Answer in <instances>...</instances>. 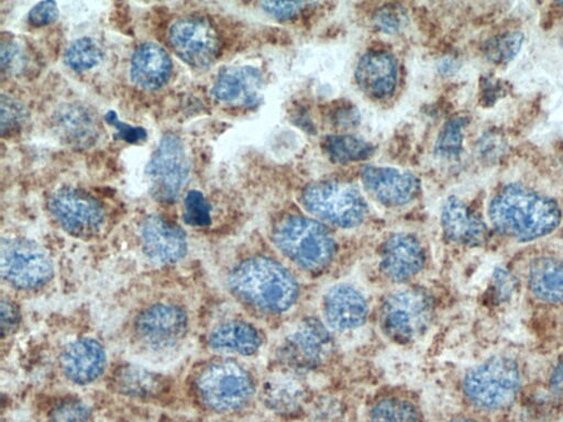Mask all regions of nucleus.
<instances>
[{"mask_svg": "<svg viewBox=\"0 0 563 422\" xmlns=\"http://www.w3.org/2000/svg\"><path fill=\"white\" fill-rule=\"evenodd\" d=\"M488 215L500 234L519 242L548 235L561 221L555 201L521 185L500 189L489 202Z\"/></svg>", "mask_w": 563, "mask_h": 422, "instance_id": "obj_1", "label": "nucleus"}, {"mask_svg": "<svg viewBox=\"0 0 563 422\" xmlns=\"http://www.w3.org/2000/svg\"><path fill=\"white\" fill-rule=\"evenodd\" d=\"M228 286L242 303L271 314L288 311L299 292L295 277L283 265L264 256L250 257L234 266Z\"/></svg>", "mask_w": 563, "mask_h": 422, "instance_id": "obj_2", "label": "nucleus"}, {"mask_svg": "<svg viewBox=\"0 0 563 422\" xmlns=\"http://www.w3.org/2000/svg\"><path fill=\"white\" fill-rule=\"evenodd\" d=\"M194 386L199 403L214 413H230L244 408L255 391L250 373L230 359L205 365L198 371Z\"/></svg>", "mask_w": 563, "mask_h": 422, "instance_id": "obj_3", "label": "nucleus"}, {"mask_svg": "<svg viewBox=\"0 0 563 422\" xmlns=\"http://www.w3.org/2000/svg\"><path fill=\"white\" fill-rule=\"evenodd\" d=\"M273 241L288 259L309 271L325 268L335 253L330 232L319 222L301 215L282 220L274 229Z\"/></svg>", "mask_w": 563, "mask_h": 422, "instance_id": "obj_4", "label": "nucleus"}, {"mask_svg": "<svg viewBox=\"0 0 563 422\" xmlns=\"http://www.w3.org/2000/svg\"><path fill=\"white\" fill-rule=\"evenodd\" d=\"M463 387L467 399L481 409L506 408L519 391L518 365L507 356H493L467 371Z\"/></svg>", "mask_w": 563, "mask_h": 422, "instance_id": "obj_5", "label": "nucleus"}, {"mask_svg": "<svg viewBox=\"0 0 563 422\" xmlns=\"http://www.w3.org/2000/svg\"><path fill=\"white\" fill-rule=\"evenodd\" d=\"M302 206L314 216L343 229L360 225L367 204L351 184L324 180L309 185L302 192Z\"/></svg>", "mask_w": 563, "mask_h": 422, "instance_id": "obj_6", "label": "nucleus"}, {"mask_svg": "<svg viewBox=\"0 0 563 422\" xmlns=\"http://www.w3.org/2000/svg\"><path fill=\"white\" fill-rule=\"evenodd\" d=\"M432 306L427 295L416 289L391 292L379 311V325L385 336L396 343H410L428 330Z\"/></svg>", "mask_w": 563, "mask_h": 422, "instance_id": "obj_7", "label": "nucleus"}, {"mask_svg": "<svg viewBox=\"0 0 563 422\" xmlns=\"http://www.w3.org/2000/svg\"><path fill=\"white\" fill-rule=\"evenodd\" d=\"M0 257L2 279L16 290H37L53 277L49 256L31 240L2 238Z\"/></svg>", "mask_w": 563, "mask_h": 422, "instance_id": "obj_8", "label": "nucleus"}, {"mask_svg": "<svg viewBox=\"0 0 563 422\" xmlns=\"http://www.w3.org/2000/svg\"><path fill=\"white\" fill-rule=\"evenodd\" d=\"M189 319L186 311L172 302H157L142 310L135 318L133 333L147 352L167 353L186 338Z\"/></svg>", "mask_w": 563, "mask_h": 422, "instance_id": "obj_9", "label": "nucleus"}, {"mask_svg": "<svg viewBox=\"0 0 563 422\" xmlns=\"http://www.w3.org/2000/svg\"><path fill=\"white\" fill-rule=\"evenodd\" d=\"M146 175L154 199L172 203L179 197L189 175V160L183 141L175 134H165L153 153Z\"/></svg>", "mask_w": 563, "mask_h": 422, "instance_id": "obj_10", "label": "nucleus"}, {"mask_svg": "<svg viewBox=\"0 0 563 422\" xmlns=\"http://www.w3.org/2000/svg\"><path fill=\"white\" fill-rule=\"evenodd\" d=\"M48 209L58 225L74 237H95L104 225V211L100 203L76 188L56 190L48 200Z\"/></svg>", "mask_w": 563, "mask_h": 422, "instance_id": "obj_11", "label": "nucleus"}, {"mask_svg": "<svg viewBox=\"0 0 563 422\" xmlns=\"http://www.w3.org/2000/svg\"><path fill=\"white\" fill-rule=\"evenodd\" d=\"M168 40L179 58L192 67L206 68L213 64L218 56L217 31L205 19H178L169 29Z\"/></svg>", "mask_w": 563, "mask_h": 422, "instance_id": "obj_12", "label": "nucleus"}, {"mask_svg": "<svg viewBox=\"0 0 563 422\" xmlns=\"http://www.w3.org/2000/svg\"><path fill=\"white\" fill-rule=\"evenodd\" d=\"M366 191L386 207L412 201L419 191L418 178L409 171L388 166H366L361 173Z\"/></svg>", "mask_w": 563, "mask_h": 422, "instance_id": "obj_13", "label": "nucleus"}, {"mask_svg": "<svg viewBox=\"0 0 563 422\" xmlns=\"http://www.w3.org/2000/svg\"><path fill=\"white\" fill-rule=\"evenodd\" d=\"M321 312L325 324L338 332L362 326L368 315L364 295L345 282L330 287L322 297Z\"/></svg>", "mask_w": 563, "mask_h": 422, "instance_id": "obj_14", "label": "nucleus"}, {"mask_svg": "<svg viewBox=\"0 0 563 422\" xmlns=\"http://www.w3.org/2000/svg\"><path fill=\"white\" fill-rule=\"evenodd\" d=\"M141 241L145 255L162 265L179 262L188 248L183 229L157 214L148 215L142 222Z\"/></svg>", "mask_w": 563, "mask_h": 422, "instance_id": "obj_15", "label": "nucleus"}, {"mask_svg": "<svg viewBox=\"0 0 563 422\" xmlns=\"http://www.w3.org/2000/svg\"><path fill=\"white\" fill-rule=\"evenodd\" d=\"M107 367V353L100 342L80 337L69 343L60 356V369L67 380L86 386L98 380Z\"/></svg>", "mask_w": 563, "mask_h": 422, "instance_id": "obj_16", "label": "nucleus"}, {"mask_svg": "<svg viewBox=\"0 0 563 422\" xmlns=\"http://www.w3.org/2000/svg\"><path fill=\"white\" fill-rule=\"evenodd\" d=\"M424 251L419 240L409 233H396L383 244L379 266L395 282L413 278L424 265Z\"/></svg>", "mask_w": 563, "mask_h": 422, "instance_id": "obj_17", "label": "nucleus"}, {"mask_svg": "<svg viewBox=\"0 0 563 422\" xmlns=\"http://www.w3.org/2000/svg\"><path fill=\"white\" fill-rule=\"evenodd\" d=\"M355 80L366 96L378 100L389 98L398 81L397 62L387 52H367L356 65Z\"/></svg>", "mask_w": 563, "mask_h": 422, "instance_id": "obj_18", "label": "nucleus"}, {"mask_svg": "<svg viewBox=\"0 0 563 422\" xmlns=\"http://www.w3.org/2000/svg\"><path fill=\"white\" fill-rule=\"evenodd\" d=\"M331 338L324 325L308 320L295 327L285 338L286 359L297 366L311 367L327 355Z\"/></svg>", "mask_w": 563, "mask_h": 422, "instance_id": "obj_19", "label": "nucleus"}, {"mask_svg": "<svg viewBox=\"0 0 563 422\" xmlns=\"http://www.w3.org/2000/svg\"><path fill=\"white\" fill-rule=\"evenodd\" d=\"M263 88L261 71L251 66L223 69L213 85V96L227 103L254 106L260 101Z\"/></svg>", "mask_w": 563, "mask_h": 422, "instance_id": "obj_20", "label": "nucleus"}, {"mask_svg": "<svg viewBox=\"0 0 563 422\" xmlns=\"http://www.w3.org/2000/svg\"><path fill=\"white\" fill-rule=\"evenodd\" d=\"M441 223L444 235L453 243L476 246L486 237V226L482 219L456 197L443 204Z\"/></svg>", "mask_w": 563, "mask_h": 422, "instance_id": "obj_21", "label": "nucleus"}, {"mask_svg": "<svg viewBox=\"0 0 563 422\" xmlns=\"http://www.w3.org/2000/svg\"><path fill=\"white\" fill-rule=\"evenodd\" d=\"M170 73V57L158 44L144 43L135 49L131 58L130 76L139 87L158 89L168 80Z\"/></svg>", "mask_w": 563, "mask_h": 422, "instance_id": "obj_22", "label": "nucleus"}, {"mask_svg": "<svg viewBox=\"0 0 563 422\" xmlns=\"http://www.w3.org/2000/svg\"><path fill=\"white\" fill-rule=\"evenodd\" d=\"M208 345L219 353L250 356L260 349L262 338L253 325L230 320L216 325L210 331Z\"/></svg>", "mask_w": 563, "mask_h": 422, "instance_id": "obj_23", "label": "nucleus"}, {"mask_svg": "<svg viewBox=\"0 0 563 422\" xmlns=\"http://www.w3.org/2000/svg\"><path fill=\"white\" fill-rule=\"evenodd\" d=\"M528 285L539 300L563 302V260L552 257L534 259L529 267Z\"/></svg>", "mask_w": 563, "mask_h": 422, "instance_id": "obj_24", "label": "nucleus"}, {"mask_svg": "<svg viewBox=\"0 0 563 422\" xmlns=\"http://www.w3.org/2000/svg\"><path fill=\"white\" fill-rule=\"evenodd\" d=\"M115 390L126 397L152 398L162 388V378L157 374L136 365H124L113 376Z\"/></svg>", "mask_w": 563, "mask_h": 422, "instance_id": "obj_25", "label": "nucleus"}, {"mask_svg": "<svg viewBox=\"0 0 563 422\" xmlns=\"http://www.w3.org/2000/svg\"><path fill=\"white\" fill-rule=\"evenodd\" d=\"M56 119L59 131L68 141L87 144L95 138V122L82 107H64L57 112Z\"/></svg>", "mask_w": 563, "mask_h": 422, "instance_id": "obj_26", "label": "nucleus"}, {"mask_svg": "<svg viewBox=\"0 0 563 422\" xmlns=\"http://www.w3.org/2000/svg\"><path fill=\"white\" fill-rule=\"evenodd\" d=\"M323 148L329 158L336 163L363 160L374 152L371 143L347 134L327 136Z\"/></svg>", "mask_w": 563, "mask_h": 422, "instance_id": "obj_27", "label": "nucleus"}, {"mask_svg": "<svg viewBox=\"0 0 563 422\" xmlns=\"http://www.w3.org/2000/svg\"><path fill=\"white\" fill-rule=\"evenodd\" d=\"M102 48L91 37H81L74 41L65 52L66 65L76 71L88 70L102 59Z\"/></svg>", "mask_w": 563, "mask_h": 422, "instance_id": "obj_28", "label": "nucleus"}, {"mask_svg": "<svg viewBox=\"0 0 563 422\" xmlns=\"http://www.w3.org/2000/svg\"><path fill=\"white\" fill-rule=\"evenodd\" d=\"M522 43V33L517 31L506 32L489 38L484 44V54L492 63L507 64L520 52Z\"/></svg>", "mask_w": 563, "mask_h": 422, "instance_id": "obj_29", "label": "nucleus"}, {"mask_svg": "<svg viewBox=\"0 0 563 422\" xmlns=\"http://www.w3.org/2000/svg\"><path fill=\"white\" fill-rule=\"evenodd\" d=\"M416 408L401 399H385L372 409L369 422H417Z\"/></svg>", "mask_w": 563, "mask_h": 422, "instance_id": "obj_30", "label": "nucleus"}, {"mask_svg": "<svg viewBox=\"0 0 563 422\" xmlns=\"http://www.w3.org/2000/svg\"><path fill=\"white\" fill-rule=\"evenodd\" d=\"M89 407L77 398H66L49 410L47 422H90Z\"/></svg>", "mask_w": 563, "mask_h": 422, "instance_id": "obj_31", "label": "nucleus"}, {"mask_svg": "<svg viewBox=\"0 0 563 422\" xmlns=\"http://www.w3.org/2000/svg\"><path fill=\"white\" fill-rule=\"evenodd\" d=\"M184 221L191 226H207L211 222V206L198 190H190L184 201Z\"/></svg>", "mask_w": 563, "mask_h": 422, "instance_id": "obj_32", "label": "nucleus"}, {"mask_svg": "<svg viewBox=\"0 0 563 422\" xmlns=\"http://www.w3.org/2000/svg\"><path fill=\"white\" fill-rule=\"evenodd\" d=\"M465 120L455 118L449 121L441 131L435 149L441 156L452 157L459 155L463 143V127Z\"/></svg>", "mask_w": 563, "mask_h": 422, "instance_id": "obj_33", "label": "nucleus"}, {"mask_svg": "<svg viewBox=\"0 0 563 422\" xmlns=\"http://www.w3.org/2000/svg\"><path fill=\"white\" fill-rule=\"evenodd\" d=\"M405 20V12L395 5L383 7L378 9L373 16L374 26L384 33H395L399 31Z\"/></svg>", "mask_w": 563, "mask_h": 422, "instance_id": "obj_34", "label": "nucleus"}, {"mask_svg": "<svg viewBox=\"0 0 563 422\" xmlns=\"http://www.w3.org/2000/svg\"><path fill=\"white\" fill-rule=\"evenodd\" d=\"M24 116V110L18 101L11 97H1V133L5 135L16 129Z\"/></svg>", "mask_w": 563, "mask_h": 422, "instance_id": "obj_35", "label": "nucleus"}, {"mask_svg": "<svg viewBox=\"0 0 563 422\" xmlns=\"http://www.w3.org/2000/svg\"><path fill=\"white\" fill-rule=\"evenodd\" d=\"M106 121L117 129L118 136L128 143H139L146 138V131L140 126H132L125 122H121L114 111H109Z\"/></svg>", "mask_w": 563, "mask_h": 422, "instance_id": "obj_36", "label": "nucleus"}, {"mask_svg": "<svg viewBox=\"0 0 563 422\" xmlns=\"http://www.w3.org/2000/svg\"><path fill=\"white\" fill-rule=\"evenodd\" d=\"M58 16V8L55 1H41L29 12L27 19L33 26H45L53 23Z\"/></svg>", "mask_w": 563, "mask_h": 422, "instance_id": "obj_37", "label": "nucleus"}, {"mask_svg": "<svg viewBox=\"0 0 563 422\" xmlns=\"http://www.w3.org/2000/svg\"><path fill=\"white\" fill-rule=\"evenodd\" d=\"M303 2H262L264 11L277 19H289L303 9Z\"/></svg>", "mask_w": 563, "mask_h": 422, "instance_id": "obj_38", "label": "nucleus"}, {"mask_svg": "<svg viewBox=\"0 0 563 422\" xmlns=\"http://www.w3.org/2000/svg\"><path fill=\"white\" fill-rule=\"evenodd\" d=\"M20 314L16 306L7 298L1 299V333L11 334L19 323Z\"/></svg>", "mask_w": 563, "mask_h": 422, "instance_id": "obj_39", "label": "nucleus"}, {"mask_svg": "<svg viewBox=\"0 0 563 422\" xmlns=\"http://www.w3.org/2000/svg\"><path fill=\"white\" fill-rule=\"evenodd\" d=\"M552 387L555 391L563 392V362L555 368L553 373Z\"/></svg>", "mask_w": 563, "mask_h": 422, "instance_id": "obj_40", "label": "nucleus"}, {"mask_svg": "<svg viewBox=\"0 0 563 422\" xmlns=\"http://www.w3.org/2000/svg\"><path fill=\"white\" fill-rule=\"evenodd\" d=\"M450 422H476V421H474L472 419H467V418H457V419H454V420H452Z\"/></svg>", "mask_w": 563, "mask_h": 422, "instance_id": "obj_41", "label": "nucleus"}, {"mask_svg": "<svg viewBox=\"0 0 563 422\" xmlns=\"http://www.w3.org/2000/svg\"><path fill=\"white\" fill-rule=\"evenodd\" d=\"M2 422H5V421H2Z\"/></svg>", "mask_w": 563, "mask_h": 422, "instance_id": "obj_42", "label": "nucleus"}]
</instances>
